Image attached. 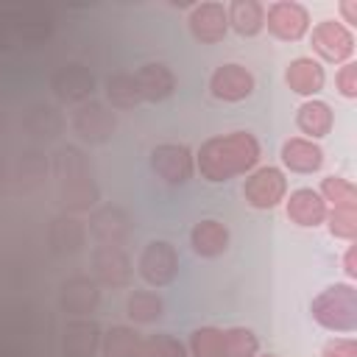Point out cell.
<instances>
[{
	"instance_id": "cell-1",
	"label": "cell",
	"mask_w": 357,
	"mask_h": 357,
	"mask_svg": "<svg viewBox=\"0 0 357 357\" xmlns=\"http://www.w3.org/2000/svg\"><path fill=\"white\" fill-rule=\"evenodd\" d=\"M259 156H262V148L251 131H229L201 142L195 153V167L201 178L220 184L234 176L251 173L259 165Z\"/></svg>"
},
{
	"instance_id": "cell-2",
	"label": "cell",
	"mask_w": 357,
	"mask_h": 357,
	"mask_svg": "<svg viewBox=\"0 0 357 357\" xmlns=\"http://www.w3.org/2000/svg\"><path fill=\"white\" fill-rule=\"evenodd\" d=\"M312 321L329 332H354L357 329V290L349 282H335L321 290L310 304Z\"/></svg>"
},
{
	"instance_id": "cell-3",
	"label": "cell",
	"mask_w": 357,
	"mask_h": 357,
	"mask_svg": "<svg viewBox=\"0 0 357 357\" xmlns=\"http://www.w3.org/2000/svg\"><path fill=\"white\" fill-rule=\"evenodd\" d=\"M243 198L254 209H276L287 198V178L279 167L262 165L254 167L243 184Z\"/></svg>"
},
{
	"instance_id": "cell-4",
	"label": "cell",
	"mask_w": 357,
	"mask_h": 357,
	"mask_svg": "<svg viewBox=\"0 0 357 357\" xmlns=\"http://www.w3.org/2000/svg\"><path fill=\"white\" fill-rule=\"evenodd\" d=\"M265 28L279 42H298L310 31V11L298 0H276L265 11Z\"/></svg>"
},
{
	"instance_id": "cell-5",
	"label": "cell",
	"mask_w": 357,
	"mask_h": 357,
	"mask_svg": "<svg viewBox=\"0 0 357 357\" xmlns=\"http://www.w3.org/2000/svg\"><path fill=\"white\" fill-rule=\"evenodd\" d=\"M137 271L139 276L151 284V287H167L176 273H178V254L170 243L165 240H151L137 259Z\"/></svg>"
},
{
	"instance_id": "cell-6",
	"label": "cell",
	"mask_w": 357,
	"mask_h": 357,
	"mask_svg": "<svg viewBox=\"0 0 357 357\" xmlns=\"http://www.w3.org/2000/svg\"><path fill=\"white\" fill-rule=\"evenodd\" d=\"M312 50L329 64H346L354 53V33L340 20H324L312 28Z\"/></svg>"
},
{
	"instance_id": "cell-7",
	"label": "cell",
	"mask_w": 357,
	"mask_h": 357,
	"mask_svg": "<svg viewBox=\"0 0 357 357\" xmlns=\"http://www.w3.org/2000/svg\"><path fill=\"white\" fill-rule=\"evenodd\" d=\"M151 167L162 181L184 184L195 170V156L184 142H162L151 153Z\"/></svg>"
},
{
	"instance_id": "cell-8",
	"label": "cell",
	"mask_w": 357,
	"mask_h": 357,
	"mask_svg": "<svg viewBox=\"0 0 357 357\" xmlns=\"http://www.w3.org/2000/svg\"><path fill=\"white\" fill-rule=\"evenodd\" d=\"M254 86H257L254 73L245 64H237V61L220 64L209 75V92L223 103H240V100L251 98Z\"/></svg>"
},
{
	"instance_id": "cell-9",
	"label": "cell",
	"mask_w": 357,
	"mask_h": 357,
	"mask_svg": "<svg viewBox=\"0 0 357 357\" xmlns=\"http://www.w3.org/2000/svg\"><path fill=\"white\" fill-rule=\"evenodd\" d=\"M187 25H190V33H192L195 42H201V45H218V42H223V36L229 31L226 6L223 3H215V0H204V3H198V6L190 8Z\"/></svg>"
},
{
	"instance_id": "cell-10",
	"label": "cell",
	"mask_w": 357,
	"mask_h": 357,
	"mask_svg": "<svg viewBox=\"0 0 357 357\" xmlns=\"http://www.w3.org/2000/svg\"><path fill=\"white\" fill-rule=\"evenodd\" d=\"M284 212L296 226L304 229H315L326 220V201L318 195V190L312 187H298L290 192V198H284Z\"/></svg>"
},
{
	"instance_id": "cell-11",
	"label": "cell",
	"mask_w": 357,
	"mask_h": 357,
	"mask_svg": "<svg viewBox=\"0 0 357 357\" xmlns=\"http://www.w3.org/2000/svg\"><path fill=\"white\" fill-rule=\"evenodd\" d=\"M95 276L106 287H126L131 282V262L120 245H98L92 254Z\"/></svg>"
},
{
	"instance_id": "cell-12",
	"label": "cell",
	"mask_w": 357,
	"mask_h": 357,
	"mask_svg": "<svg viewBox=\"0 0 357 357\" xmlns=\"http://www.w3.org/2000/svg\"><path fill=\"white\" fill-rule=\"evenodd\" d=\"M284 81H287L290 92H296V95H301V98L310 100V98H315V95L324 89L326 73H324V67H321L318 59H312V56H298V59H293V61L287 64Z\"/></svg>"
},
{
	"instance_id": "cell-13",
	"label": "cell",
	"mask_w": 357,
	"mask_h": 357,
	"mask_svg": "<svg viewBox=\"0 0 357 357\" xmlns=\"http://www.w3.org/2000/svg\"><path fill=\"white\" fill-rule=\"evenodd\" d=\"M282 165L293 173H315L324 165V148L307 137H290L282 142Z\"/></svg>"
},
{
	"instance_id": "cell-14",
	"label": "cell",
	"mask_w": 357,
	"mask_h": 357,
	"mask_svg": "<svg viewBox=\"0 0 357 357\" xmlns=\"http://www.w3.org/2000/svg\"><path fill=\"white\" fill-rule=\"evenodd\" d=\"M134 81H137L139 100H151V103H159V100L170 98L173 89H176V75L159 61H151V64L139 67L134 73Z\"/></svg>"
},
{
	"instance_id": "cell-15",
	"label": "cell",
	"mask_w": 357,
	"mask_h": 357,
	"mask_svg": "<svg viewBox=\"0 0 357 357\" xmlns=\"http://www.w3.org/2000/svg\"><path fill=\"white\" fill-rule=\"evenodd\" d=\"M190 245H192V251L198 257L215 259V257L226 254V248H229V229L220 220H215V218H204V220H198L192 226Z\"/></svg>"
},
{
	"instance_id": "cell-16",
	"label": "cell",
	"mask_w": 357,
	"mask_h": 357,
	"mask_svg": "<svg viewBox=\"0 0 357 357\" xmlns=\"http://www.w3.org/2000/svg\"><path fill=\"white\" fill-rule=\"evenodd\" d=\"M296 126L298 131L307 137V139H318V137H326L335 126V112L326 100H318V98H310L304 100L298 109H296Z\"/></svg>"
},
{
	"instance_id": "cell-17",
	"label": "cell",
	"mask_w": 357,
	"mask_h": 357,
	"mask_svg": "<svg viewBox=\"0 0 357 357\" xmlns=\"http://www.w3.org/2000/svg\"><path fill=\"white\" fill-rule=\"evenodd\" d=\"M73 126L75 131L84 137V139H92V142H103L112 131H114V114L100 106V103H84L75 117H73Z\"/></svg>"
},
{
	"instance_id": "cell-18",
	"label": "cell",
	"mask_w": 357,
	"mask_h": 357,
	"mask_svg": "<svg viewBox=\"0 0 357 357\" xmlns=\"http://www.w3.org/2000/svg\"><path fill=\"white\" fill-rule=\"evenodd\" d=\"M100 349V329L95 321L78 318L64 326V354L67 357H92Z\"/></svg>"
},
{
	"instance_id": "cell-19",
	"label": "cell",
	"mask_w": 357,
	"mask_h": 357,
	"mask_svg": "<svg viewBox=\"0 0 357 357\" xmlns=\"http://www.w3.org/2000/svg\"><path fill=\"white\" fill-rule=\"evenodd\" d=\"M229 28L240 36H257L265 28V6L259 0H231L226 6Z\"/></svg>"
},
{
	"instance_id": "cell-20",
	"label": "cell",
	"mask_w": 357,
	"mask_h": 357,
	"mask_svg": "<svg viewBox=\"0 0 357 357\" xmlns=\"http://www.w3.org/2000/svg\"><path fill=\"white\" fill-rule=\"evenodd\" d=\"M98 298H100V293H98V284L92 282V279H86V276H75V279H70L67 284H64V290H61V307L70 312V315H86V312H92L95 307H98Z\"/></svg>"
},
{
	"instance_id": "cell-21",
	"label": "cell",
	"mask_w": 357,
	"mask_h": 357,
	"mask_svg": "<svg viewBox=\"0 0 357 357\" xmlns=\"http://www.w3.org/2000/svg\"><path fill=\"white\" fill-rule=\"evenodd\" d=\"M100 351H103V357H139L142 335L131 326L117 324L100 335Z\"/></svg>"
},
{
	"instance_id": "cell-22",
	"label": "cell",
	"mask_w": 357,
	"mask_h": 357,
	"mask_svg": "<svg viewBox=\"0 0 357 357\" xmlns=\"http://www.w3.org/2000/svg\"><path fill=\"white\" fill-rule=\"evenodd\" d=\"M89 229L95 231V237L100 240V245H120L128 234V220L120 209L114 206H103L100 212L92 215Z\"/></svg>"
},
{
	"instance_id": "cell-23",
	"label": "cell",
	"mask_w": 357,
	"mask_h": 357,
	"mask_svg": "<svg viewBox=\"0 0 357 357\" xmlns=\"http://www.w3.org/2000/svg\"><path fill=\"white\" fill-rule=\"evenodd\" d=\"M162 312H165V301L151 290H134L126 298V315L134 324H153L162 318Z\"/></svg>"
},
{
	"instance_id": "cell-24",
	"label": "cell",
	"mask_w": 357,
	"mask_h": 357,
	"mask_svg": "<svg viewBox=\"0 0 357 357\" xmlns=\"http://www.w3.org/2000/svg\"><path fill=\"white\" fill-rule=\"evenodd\" d=\"M318 195L326 204H332V209H357V190L343 176H326V178H321Z\"/></svg>"
},
{
	"instance_id": "cell-25",
	"label": "cell",
	"mask_w": 357,
	"mask_h": 357,
	"mask_svg": "<svg viewBox=\"0 0 357 357\" xmlns=\"http://www.w3.org/2000/svg\"><path fill=\"white\" fill-rule=\"evenodd\" d=\"M187 357H223V329H218V326H198L190 335Z\"/></svg>"
},
{
	"instance_id": "cell-26",
	"label": "cell",
	"mask_w": 357,
	"mask_h": 357,
	"mask_svg": "<svg viewBox=\"0 0 357 357\" xmlns=\"http://www.w3.org/2000/svg\"><path fill=\"white\" fill-rule=\"evenodd\" d=\"M259 340L248 326L223 329V357H257Z\"/></svg>"
},
{
	"instance_id": "cell-27",
	"label": "cell",
	"mask_w": 357,
	"mask_h": 357,
	"mask_svg": "<svg viewBox=\"0 0 357 357\" xmlns=\"http://www.w3.org/2000/svg\"><path fill=\"white\" fill-rule=\"evenodd\" d=\"M106 95L112 100L114 109H131L139 103V92H137V81L134 73H117L106 81Z\"/></svg>"
},
{
	"instance_id": "cell-28",
	"label": "cell",
	"mask_w": 357,
	"mask_h": 357,
	"mask_svg": "<svg viewBox=\"0 0 357 357\" xmlns=\"http://www.w3.org/2000/svg\"><path fill=\"white\" fill-rule=\"evenodd\" d=\"M56 78H59V81L64 78V86H56V92H59L61 98H67V100H78V98H84L86 92H92V75H89L86 70H81L78 64L64 67Z\"/></svg>"
},
{
	"instance_id": "cell-29",
	"label": "cell",
	"mask_w": 357,
	"mask_h": 357,
	"mask_svg": "<svg viewBox=\"0 0 357 357\" xmlns=\"http://www.w3.org/2000/svg\"><path fill=\"white\" fill-rule=\"evenodd\" d=\"M139 357H187V346L173 337L170 332H156L142 337V354Z\"/></svg>"
},
{
	"instance_id": "cell-30",
	"label": "cell",
	"mask_w": 357,
	"mask_h": 357,
	"mask_svg": "<svg viewBox=\"0 0 357 357\" xmlns=\"http://www.w3.org/2000/svg\"><path fill=\"white\" fill-rule=\"evenodd\" d=\"M326 223H329L332 237L351 243L357 234V209H332V212H326Z\"/></svg>"
},
{
	"instance_id": "cell-31",
	"label": "cell",
	"mask_w": 357,
	"mask_h": 357,
	"mask_svg": "<svg viewBox=\"0 0 357 357\" xmlns=\"http://www.w3.org/2000/svg\"><path fill=\"white\" fill-rule=\"evenodd\" d=\"M335 84H337V92L343 98H357V64L354 61L340 64V70L335 75Z\"/></svg>"
},
{
	"instance_id": "cell-32",
	"label": "cell",
	"mask_w": 357,
	"mask_h": 357,
	"mask_svg": "<svg viewBox=\"0 0 357 357\" xmlns=\"http://www.w3.org/2000/svg\"><path fill=\"white\" fill-rule=\"evenodd\" d=\"M321 357H357V343L351 337H332L324 343Z\"/></svg>"
},
{
	"instance_id": "cell-33",
	"label": "cell",
	"mask_w": 357,
	"mask_h": 357,
	"mask_svg": "<svg viewBox=\"0 0 357 357\" xmlns=\"http://www.w3.org/2000/svg\"><path fill=\"white\" fill-rule=\"evenodd\" d=\"M340 14H343V25H357V0H340Z\"/></svg>"
},
{
	"instance_id": "cell-34",
	"label": "cell",
	"mask_w": 357,
	"mask_h": 357,
	"mask_svg": "<svg viewBox=\"0 0 357 357\" xmlns=\"http://www.w3.org/2000/svg\"><path fill=\"white\" fill-rule=\"evenodd\" d=\"M354 254H357V251H354V245H349V248H346V254H343V271H346V276H349V279H354V276H357V259H354Z\"/></svg>"
},
{
	"instance_id": "cell-35",
	"label": "cell",
	"mask_w": 357,
	"mask_h": 357,
	"mask_svg": "<svg viewBox=\"0 0 357 357\" xmlns=\"http://www.w3.org/2000/svg\"><path fill=\"white\" fill-rule=\"evenodd\" d=\"M259 357H276V354H259Z\"/></svg>"
}]
</instances>
